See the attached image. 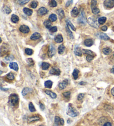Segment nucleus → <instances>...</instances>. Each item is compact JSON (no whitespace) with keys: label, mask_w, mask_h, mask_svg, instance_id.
<instances>
[{"label":"nucleus","mask_w":114,"mask_h":126,"mask_svg":"<svg viewBox=\"0 0 114 126\" xmlns=\"http://www.w3.org/2000/svg\"><path fill=\"white\" fill-rule=\"evenodd\" d=\"M19 97L16 94H11L8 97V103L12 106H16L19 103Z\"/></svg>","instance_id":"1"},{"label":"nucleus","mask_w":114,"mask_h":126,"mask_svg":"<svg viewBox=\"0 0 114 126\" xmlns=\"http://www.w3.org/2000/svg\"><path fill=\"white\" fill-rule=\"evenodd\" d=\"M63 95L65 98H66L69 99V98H70V95H71V92H69H69H64L63 93Z\"/></svg>","instance_id":"45"},{"label":"nucleus","mask_w":114,"mask_h":126,"mask_svg":"<svg viewBox=\"0 0 114 126\" xmlns=\"http://www.w3.org/2000/svg\"><path fill=\"white\" fill-rule=\"evenodd\" d=\"M29 110L31 112H34L36 111V109H35L34 106L32 102H30L29 103Z\"/></svg>","instance_id":"40"},{"label":"nucleus","mask_w":114,"mask_h":126,"mask_svg":"<svg viewBox=\"0 0 114 126\" xmlns=\"http://www.w3.org/2000/svg\"><path fill=\"white\" fill-rule=\"evenodd\" d=\"M94 44V42L92 39L88 38L85 40L84 41V45L87 47H91Z\"/></svg>","instance_id":"19"},{"label":"nucleus","mask_w":114,"mask_h":126,"mask_svg":"<svg viewBox=\"0 0 114 126\" xmlns=\"http://www.w3.org/2000/svg\"><path fill=\"white\" fill-rule=\"evenodd\" d=\"M11 21L13 23H16L17 22H18L19 21V17L17 16L16 15H12V17H11Z\"/></svg>","instance_id":"27"},{"label":"nucleus","mask_w":114,"mask_h":126,"mask_svg":"<svg viewBox=\"0 0 114 126\" xmlns=\"http://www.w3.org/2000/svg\"><path fill=\"white\" fill-rule=\"evenodd\" d=\"M44 126L43 125H40V126Z\"/></svg>","instance_id":"58"},{"label":"nucleus","mask_w":114,"mask_h":126,"mask_svg":"<svg viewBox=\"0 0 114 126\" xmlns=\"http://www.w3.org/2000/svg\"><path fill=\"white\" fill-rule=\"evenodd\" d=\"M104 5L107 7L113 8L114 7V0H106L104 1Z\"/></svg>","instance_id":"11"},{"label":"nucleus","mask_w":114,"mask_h":126,"mask_svg":"<svg viewBox=\"0 0 114 126\" xmlns=\"http://www.w3.org/2000/svg\"><path fill=\"white\" fill-rule=\"evenodd\" d=\"M103 126H112V125H111V123L110 122H108L105 123L104 125H103Z\"/></svg>","instance_id":"52"},{"label":"nucleus","mask_w":114,"mask_h":126,"mask_svg":"<svg viewBox=\"0 0 114 126\" xmlns=\"http://www.w3.org/2000/svg\"><path fill=\"white\" fill-rule=\"evenodd\" d=\"M84 96H85L84 93H80L77 96V99L78 100H79V101H81V100H82L83 98H84Z\"/></svg>","instance_id":"47"},{"label":"nucleus","mask_w":114,"mask_h":126,"mask_svg":"<svg viewBox=\"0 0 114 126\" xmlns=\"http://www.w3.org/2000/svg\"><path fill=\"white\" fill-rule=\"evenodd\" d=\"M25 52L28 55H31L33 53V50L30 48H26L25 49Z\"/></svg>","instance_id":"44"},{"label":"nucleus","mask_w":114,"mask_h":126,"mask_svg":"<svg viewBox=\"0 0 114 126\" xmlns=\"http://www.w3.org/2000/svg\"><path fill=\"white\" fill-rule=\"evenodd\" d=\"M49 31H51V32H56L57 31V28L56 26H54L52 27L51 29H49Z\"/></svg>","instance_id":"49"},{"label":"nucleus","mask_w":114,"mask_h":126,"mask_svg":"<svg viewBox=\"0 0 114 126\" xmlns=\"http://www.w3.org/2000/svg\"><path fill=\"white\" fill-rule=\"evenodd\" d=\"M87 22L91 27L96 28V29H98V27H99V25L98 24L97 21L96 20V18H94V17H89L88 20H87Z\"/></svg>","instance_id":"3"},{"label":"nucleus","mask_w":114,"mask_h":126,"mask_svg":"<svg viewBox=\"0 0 114 126\" xmlns=\"http://www.w3.org/2000/svg\"><path fill=\"white\" fill-rule=\"evenodd\" d=\"M39 104H40V107L41 108V110H45V106H44V105H43V104L41 102H40V103H39Z\"/></svg>","instance_id":"50"},{"label":"nucleus","mask_w":114,"mask_h":126,"mask_svg":"<svg viewBox=\"0 0 114 126\" xmlns=\"http://www.w3.org/2000/svg\"><path fill=\"white\" fill-rule=\"evenodd\" d=\"M72 2H73V1H67L66 3V7H69V6L70 5H71V4H72Z\"/></svg>","instance_id":"51"},{"label":"nucleus","mask_w":114,"mask_h":126,"mask_svg":"<svg viewBox=\"0 0 114 126\" xmlns=\"http://www.w3.org/2000/svg\"><path fill=\"white\" fill-rule=\"evenodd\" d=\"M67 114L71 117H75L77 116L79 114V112H78L74 107H72L71 104H70L69 106H68Z\"/></svg>","instance_id":"2"},{"label":"nucleus","mask_w":114,"mask_h":126,"mask_svg":"<svg viewBox=\"0 0 114 126\" xmlns=\"http://www.w3.org/2000/svg\"><path fill=\"white\" fill-rule=\"evenodd\" d=\"M43 25H44L49 30L51 28V22L49 20H45L44 22H43Z\"/></svg>","instance_id":"26"},{"label":"nucleus","mask_w":114,"mask_h":126,"mask_svg":"<svg viewBox=\"0 0 114 126\" xmlns=\"http://www.w3.org/2000/svg\"><path fill=\"white\" fill-rule=\"evenodd\" d=\"M52 84H53V82L50 81V80H48V81L45 82V87L48 88H51L52 86Z\"/></svg>","instance_id":"28"},{"label":"nucleus","mask_w":114,"mask_h":126,"mask_svg":"<svg viewBox=\"0 0 114 126\" xmlns=\"http://www.w3.org/2000/svg\"><path fill=\"white\" fill-rule=\"evenodd\" d=\"M37 5H38V2H37V1H32L31 3V7L32 8H36Z\"/></svg>","instance_id":"41"},{"label":"nucleus","mask_w":114,"mask_h":126,"mask_svg":"<svg viewBox=\"0 0 114 126\" xmlns=\"http://www.w3.org/2000/svg\"><path fill=\"white\" fill-rule=\"evenodd\" d=\"M111 93L112 95H113V96L114 97V87H113V88L111 89Z\"/></svg>","instance_id":"54"},{"label":"nucleus","mask_w":114,"mask_h":126,"mask_svg":"<svg viewBox=\"0 0 114 126\" xmlns=\"http://www.w3.org/2000/svg\"><path fill=\"white\" fill-rule=\"evenodd\" d=\"M23 11V12L25 13L26 15H27V16H31L33 13L32 10L30 9V8H24Z\"/></svg>","instance_id":"23"},{"label":"nucleus","mask_w":114,"mask_h":126,"mask_svg":"<svg viewBox=\"0 0 114 126\" xmlns=\"http://www.w3.org/2000/svg\"><path fill=\"white\" fill-rule=\"evenodd\" d=\"M101 29H102V31H107V27L106 26H104L102 27Z\"/></svg>","instance_id":"53"},{"label":"nucleus","mask_w":114,"mask_h":126,"mask_svg":"<svg viewBox=\"0 0 114 126\" xmlns=\"http://www.w3.org/2000/svg\"><path fill=\"white\" fill-rule=\"evenodd\" d=\"M9 67L10 68L14 69L15 71H18L19 70V66L17 63L16 62H11L9 64Z\"/></svg>","instance_id":"18"},{"label":"nucleus","mask_w":114,"mask_h":126,"mask_svg":"<svg viewBox=\"0 0 114 126\" xmlns=\"http://www.w3.org/2000/svg\"><path fill=\"white\" fill-rule=\"evenodd\" d=\"M96 5H97V1H96V0L91 1V8L93 14L95 15H97L100 13V10L96 7Z\"/></svg>","instance_id":"5"},{"label":"nucleus","mask_w":114,"mask_h":126,"mask_svg":"<svg viewBox=\"0 0 114 126\" xmlns=\"http://www.w3.org/2000/svg\"><path fill=\"white\" fill-rule=\"evenodd\" d=\"M50 66V64L47 62H43L42 63V68L43 70H47L49 69Z\"/></svg>","instance_id":"33"},{"label":"nucleus","mask_w":114,"mask_h":126,"mask_svg":"<svg viewBox=\"0 0 114 126\" xmlns=\"http://www.w3.org/2000/svg\"><path fill=\"white\" fill-rule=\"evenodd\" d=\"M86 17H85V15L84 14V11H81V14H80V17H78V19H77V22L78 24H80V25H85L86 23Z\"/></svg>","instance_id":"4"},{"label":"nucleus","mask_w":114,"mask_h":126,"mask_svg":"<svg viewBox=\"0 0 114 126\" xmlns=\"http://www.w3.org/2000/svg\"><path fill=\"white\" fill-rule=\"evenodd\" d=\"M74 52L76 55L78 56H82V52L81 51L80 47L78 46H75L74 48Z\"/></svg>","instance_id":"14"},{"label":"nucleus","mask_w":114,"mask_h":126,"mask_svg":"<svg viewBox=\"0 0 114 126\" xmlns=\"http://www.w3.org/2000/svg\"><path fill=\"white\" fill-rule=\"evenodd\" d=\"M102 52L105 55H109V54H110L111 53L112 49L110 47H106L103 48Z\"/></svg>","instance_id":"25"},{"label":"nucleus","mask_w":114,"mask_h":126,"mask_svg":"<svg viewBox=\"0 0 114 126\" xmlns=\"http://www.w3.org/2000/svg\"><path fill=\"white\" fill-rule=\"evenodd\" d=\"M66 32H67V33L68 34V35L70 37V38H74V36H73V34H72V32L70 31L69 26H68L67 25H66Z\"/></svg>","instance_id":"34"},{"label":"nucleus","mask_w":114,"mask_h":126,"mask_svg":"<svg viewBox=\"0 0 114 126\" xmlns=\"http://www.w3.org/2000/svg\"><path fill=\"white\" fill-rule=\"evenodd\" d=\"M56 48L55 45L53 44H51L50 46L49 50V56L50 57H53V56L55 55L56 53Z\"/></svg>","instance_id":"7"},{"label":"nucleus","mask_w":114,"mask_h":126,"mask_svg":"<svg viewBox=\"0 0 114 126\" xmlns=\"http://www.w3.org/2000/svg\"><path fill=\"white\" fill-rule=\"evenodd\" d=\"M96 36L98 38L101 39V40H104L105 41L110 40V37L106 34L102 33V32H98V33H97L96 34Z\"/></svg>","instance_id":"8"},{"label":"nucleus","mask_w":114,"mask_h":126,"mask_svg":"<svg viewBox=\"0 0 114 126\" xmlns=\"http://www.w3.org/2000/svg\"><path fill=\"white\" fill-rule=\"evenodd\" d=\"M49 73L52 75L59 76L61 73V71L60 70V69L57 68V67H53V68H52L50 69Z\"/></svg>","instance_id":"9"},{"label":"nucleus","mask_w":114,"mask_h":126,"mask_svg":"<svg viewBox=\"0 0 114 126\" xmlns=\"http://www.w3.org/2000/svg\"><path fill=\"white\" fill-rule=\"evenodd\" d=\"M106 17H101L98 19V22L100 25H102L105 23V22L106 21Z\"/></svg>","instance_id":"31"},{"label":"nucleus","mask_w":114,"mask_h":126,"mask_svg":"<svg viewBox=\"0 0 114 126\" xmlns=\"http://www.w3.org/2000/svg\"><path fill=\"white\" fill-rule=\"evenodd\" d=\"M45 93H46L47 95H49V96L51 97L53 99H55L57 97V95L55 93H54L53 92H52L51 91L49 90H46L45 91Z\"/></svg>","instance_id":"20"},{"label":"nucleus","mask_w":114,"mask_h":126,"mask_svg":"<svg viewBox=\"0 0 114 126\" xmlns=\"http://www.w3.org/2000/svg\"></svg>","instance_id":"59"},{"label":"nucleus","mask_w":114,"mask_h":126,"mask_svg":"<svg viewBox=\"0 0 114 126\" xmlns=\"http://www.w3.org/2000/svg\"><path fill=\"white\" fill-rule=\"evenodd\" d=\"M82 52L84 54H86L87 55H91V56H94V52L91 50H89V49H83L82 50Z\"/></svg>","instance_id":"32"},{"label":"nucleus","mask_w":114,"mask_h":126,"mask_svg":"<svg viewBox=\"0 0 114 126\" xmlns=\"http://www.w3.org/2000/svg\"><path fill=\"white\" fill-rule=\"evenodd\" d=\"M66 23H67V25L68 26H70V28H71V30H74V31H76V29L75 27H74V26L73 25V24H72L71 22H70V20H69V19H67V20H66Z\"/></svg>","instance_id":"37"},{"label":"nucleus","mask_w":114,"mask_h":126,"mask_svg":"<svg viewBox=\"0 0 114 126\" xmlns=\"http://www.w3.org/2000/svg\"><path fill=\"white\" fill-rule=\"evenodd\" d=\"M19 31H20L22 33H28L30 32V29L26 25H22L19 27Z\"/></svg>","instance_id":"10"},{"label":"nucleus","mask_w":114,"mask_h":126,"mask_svg":"<svg viewBox=\"0 0 114 126\" xmlns=\"http://www.w3.org/2000/svg\"><path fill=\"white\" fill-rule=\"evenodd\" d=\"M79 84H80V85H85V84H86V83L84 82H80Z\"/></svg>","instance_id":"56"},{"label":"nucleus","mask_w":114,"mask_h":126,"mask_svg":"<svg viewBox=\"0 0 114 126\" xmlns=\"http://www.w3.org/2000/svg\"><path fill=\"white\" fill-rule=\"evenodd\" d=\"M32 91V90L28 87H25L23 89L22 91V94L23 95V96H25V95L28 94V93L31 92Z\"/></svg>","instance_id":"24"},{"label":"nucleus","mask_w":114,"mask_h":126,"mask_svg":"<svg viewBox=\"0 0 114 126\" xmlns=\"http://www.w3.org/2000/svg\"><path fill=\"white\" fill-rule=\"evenodd\" d=\"M57 13L58 17L60 19H62L65 16V13L62 9H58L57 10Z\"/></svg>","instance_id":"22"},{"label":"nucleus","mask_w":114,"mask_h":126,"mask_svg":"<svg viewBox=\"0 0 114 126\" xmlns=\"http://www.w3.org/2000/svg\"><path fill=\"white\" fill-rule=\"evenodd\" d=\"M48 11L44 7H42L40 8H39L38 11H37V14L40 16H43V15H45L47 14Z\"/></svg>","instance_id":"12"},{"label":"nucleus","mask_w":114,"mask_h":126,"mask_svg":"<svg viewBox=\"0 0 114 126\" xmlns=\"http://www.w3.org/2000/svg\"><path fill=\"white\" fill-rule=\"evenodd\" d=\"M94 58V56H91V55H87V57H86V60L87 61L89 62H90L91 61L93 60Z\"/></svg>","instance_id":"48"},{"label":"nucleus","mask_w":114,"mask_h":126,"mask_svg":"<svg viewBox=\"0 0 114 126\" xmlns=\"http://www.w3.org/2000/svg\"><path fill=\"white\" fill-rule=\"evenodd\" d=\"M40 119V118L38 116H32V117H28V119H27V121L28 123H31L33 122H35V121H38Z\"/></svg>","instance_id":"16"},{"label":"nucleus","mask_w":114,"mask_h":126,"mask_svg":"<svg viewBox=\"0 0 114 126\" xmlns=\"http://www.w3.org/2000/svg\"><path fill=\"white\" fill-rule=\"evenodd\" d=\"M5 60L7 61H11L13 60L14 59V57L13 56H8L6 57L5 58Z\"/></svg>","instance_id":"46"},{"label":"nucleus","mask_w":114,"mask_h":126,"mask_svg":"<svg viewBox=\"0 0 114 126\" xmlns=\"http://www.w3.org/2000/svg\"><path fill=\"white\" fill-rule=\"evenodd\" d=\"M3 11L6 14H10V13L11 12V10L10 8L7 7V6H5L3 8Z\"/></svg>","instance_id":"38"},{"label":"nucleus","mask_w":114,"mask_h":126,"mask_svg":"<svg viewBox=\"0 0 114 126\" xmlns=\"http://www.w3.org/2000/svg\"><path fill=\"white\" fill-rule=\"evenodd\" d=\"M111 72L114 73V66L113 67V68H112V69H111Z\"/></svg>","instance_id":"57"},{"label":"nucleus","mask_w":114,"mask_h":126,"mask_svg":"<svg viewBox=\"0 0 114 126\" xmlns=\"http://www.w3.org/2000/svg\"><path fill=\"white\" fill-rule=\"evenodd\" d=\"M57 16L55 14H51L49 16L50 21L51 22L56 21L57 20Z\"/></svg>","instance_id":"35"},{"label":"nucleus","mask_w":114,"mask_h":126,"mask_svg":"<svg viewBox=\"0 0 114 126\" xmlns=\"http://www.w3.org/2000/svg\"><path fill=\"white\" fill-rule=\"evenodd\" d=\"M1 90L2 91H7L8 90V88H3V87H1Z\"/></svg>","instance_id":"55"},{"label":"nucleus","mask_w":114,"mask_h":126,"mask_svg":"<svg viewBox=\"0 0 114 126\" xmlns=\"http://www.w3.org/2000/svg\"><path fill=\"white\" fill-rule=\"evenodd\" d=\"M49 5L50 7H56V6H57V3L56 1H55V0H51V1H49Z\"/></svg>","instance_id":"36"},{"label":"nucleus","mask_w":114,"mask_h":126,"mask_svg":"<svg viewBox=\"0 0 114 126\" xmlns=\"http://www.w3.org/2000/svg\"><path fill=\"white\" fill-rule=\"evenodd\" d=\"M78 14H79V12H78V8L76 7H74L71 12V15H72V16L74 17H76V16H78Z\"/></svg>","instance_id":"17"},{"label":"nucleus","mask_w":114,"mask_h":126,"mask_svg":"<svg viewBox=\"0 0 114 126\" xmlns=\"http://www.w3.org/2000/svg\"><path fill=\"white\" fill-rule=\"evenodd\" d=\"M41 37V34L40 33H39L38 32H35V33H33L31 36V40H38L39 38H40Z\"/></svg>","instance_id":"15"},{"label":"nucleus","mask_w":114,"mask_h":126,"mask_svg":"<svg viewBox=\"0 0 114 126\" xmlns=\"http://www.w3.org/2000/svg\"><path fill=\"white\" fill-rule=\"evenodd\" d=\"M65 49V46L63 45H60V46H59L58 48V53L60 54V55H61V54H62L63 52H64Z\"/></svg>","instance_id":"29"},{"label":"nucleus","mask_w":114,"mask_h":126,"mask_svg":"<svg viewBox=\"0 0 114 126\" xmlns=\"http://www.w3.org/2000/svg\"><path fill=\"white\" fill-rule=\"evenodd\" d=\"M80 71L78 70L77 69H75L73 72V73H72V75H73V77L75 79H78V73H79Z\"/></svg>","instance_id":"30"},{"label":"nucleus","mask_w":114,"mask_h":126,"mask_svg":"<svg viewBox=\"0 0 114 126\" xmlns=\"http://www.w3.org/2000/svg\"><path fill=\"white\" fill-rule=\"evenodd\" d=\"M6 77H7V79L10 80H14L15 79V76H14V74L11 72L8 73L7 75H6Z\"/></svg>","instance_id":"39"},{"label":"nucleus","mask_w":114,"mask_h":126,"mask_svg":"<svg viewBox=\"0 0 114 126\" xmlns=\"http://www.w3.org/2000/svg\"><path fill=\"white\" fill-rule=\"evenodd\" d=\"M68 84V80L67 79H65L63 80L62 82H60L58 84V87L60 90H63L65 89Z\"/></svg>","instance_id":"13"},{"label":"nucleus","mask_w":114,"mask_h":126,"mask_svg":"<svg viewBox=\"0 0 114 126\" xmlns=\"http://www.w3.org/2000/svg\"><path fill=\"white\" fill-rule=\"evenodd\" d=\"M29 2V0H26V1H20V0H19V1H17V2L21 5H25L26 3H27Z\"/></svg>","instance_id":"42"},{"label":"nucleus","mask_w":114,"mask_h":126,"mask_svg":"<svg viewBox=\"0 0 114 126\" xmlns=\"http://www.w3.org/2000/svg\"><path fill=\"white\" fill-rule=\"evenodd\" d=\"M64 125V120L62 118H60L58 116H56L55 118V126H62Z\"/></svg>","instance_id":"6"},{"label":"nucleus","mask_w":114,"mask_h":126,"mask_svg":"<svg viewBox=\"0 0 114 126\" xmlns=\"http://www.w3.org/2000/svg\"><path fill=\"white\" fill-rule=\"evenodd\" d=\"M55 41L57 43H61L63 41V37L61 34L56 35L55 37Z\"/></svg>","instance_id":"21"},{"label":"nucleus","mask_w":114,"mask_h":126,"mask_svg":"<svg viewBox=\"0 0 114 126\" xmlns=\"http://www.w3.org/2000/svg\"><path fill=\"white\" fill-rule=\"evenodd\" d=\"M27 62L29 66H33L34 64V62L32 58H27Z\"/></svg>","instance_id":"43"}]
</instances>
